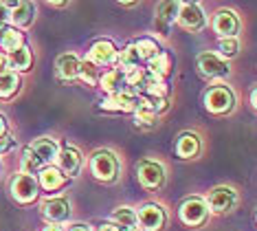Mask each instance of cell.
<instances>
[{
	"label": "cell",
	"instance_id": "1",
	"mask_svg": "<svg viewBox=\"0 0 257 231\" xmlns=\"http://www.w3.org/2000/svg\"><path fill=\"white\" fill-rule=\"evenodd\" d=\"M235 106V95L229 86L224 84H215L211 86L207 93H204V108H207L211 115H229Z\"/></svg>",
	"mask_w": 257,
	"mask_h": 231
},
{
	"label": "cell",
	"instance_id": "2",
	"mask_svg": "<svg viewBox=\"0 0 257 231\" xmlns=\"http://www.w3.org/2000/svg\"><path fill=\"white\" fill-rule=\"evenodd\" d=\"M90 172L97 181L112 183L119 176V161L110 150H97L90 157Z\"/></svg>",
	"mask_w": 257,
	"mask_h": 231
},
{
	"label": "cell",
	"instance_id": "3",
	"mask_svg": "<svg viewBox=\"0 0 257 231\" xmlns=\"http://www.w3.org/2000/svg\"><path fill=\"white\" fill-rule=\"evenodd\" d=\"M178 214H180L183 224H187V227H200L209 216V207L202 198H187L185 203L180 205Z\"/></svg>",
	"mask_w": 257,
	"mask_h": 231
},
{
	"label": "cell",
	"instance_id": "4",
	"mask_svg": "<svg viewBox=\"0 0 257 231\" xmlns=\"http://www.w3.org/2000/svg\"><path fill=\"white\" fill-rule=\"evenodd\" d=\"M137 176L139 183L145 189H159L165 183V168L159 161H141L137 165Z\"/></svg>",
	"mask_w": 257,
	"mask_h": 231
},
{
	"label": "cell",
	"instance_id": "5",
	"mask_svg": "<svg viewBox=\"0 0 257 231\" xmlns=\"http://www.w3.org/2000/svg\"><path fill=\"white\" fill-rule=\"evenodd\" d=\"M40 194V185L36 176H27V174H18L14 181H11V196H14L18 203L27 205L33 203Z\"/></svg>",
	"mask_w": 257,
	"mask_h": 231
},
{
	"label": "cell",
	"instance_id": "6",
	"mask_svg": "<svg viewBox=\"0 0 257 231\" xmlns=\"http://www.w3.org/2000/svg\"><path fill=\"white\" fill-rule=\"evenodd\" d=\"M198 73L207 80H222L231 73V66L213 53H200L198 55Z\"/></svg>",
	"mask_w": 257,
	"mask_h": 231
},
{
	"label": "cell",
	"instance_id": "7",
	"mask_svg": "<svg viewBox=\"0 0 257 231\" xmlns=\"http://www.w3.org/2000/svg\"><path fill=\"white\" fill-rule=\"evenodd\" d=\"M235 205H237V192L233 187L220 185L209 192L207 207H211L215 214H226V211H231Z\"/></svg>",
	"mask_w": 257,
	"mask_h": 231
},
{
	"label": "cell",
	"instance_id": "8",
	"mask_svg": "<svg viewBox=\"0 0 257 231\" xmlns=\"http://www.w3.org/2000/svg\"><path fill=\"white\" fill-rule=\"evenodd\" d=\"M165 220H167L165 209H163L161 205H156V203L143 205L141 209H139V214H137V222H141L143 231H163Z\"/></svg>",
	"mask_w": 257,
	"mask_h": 231
},
{
	"label": "cell",
	"instance_id": "9",
	"mask_svg": "<svg viewBox=\"0 0 257 231\" xmlns=\"http://www.w3.org/2000/svg\"><path fill=\"white\" fill-rule=\"evenodd\" d=\"M178 25L185 29V31H191V33H196V31H200V29L204 27V14H202V9L198 7L196 3H183L180 5V9H178Z\"/></svg>",
	"mask_w": 257,
	"mask_h": 231
},
{
	"label": "cell",
	"instance_id": "10",
	"mask_svg": "<svg viewBox=\"0 0 257 231\" xmlns=\"http://www.w3.org/2000/svg\"><path fill=\"white\" fill-rule=\"evenodd\" d=\"M213 31L222 38H235V33L239 31V18L235 11L231 9H220L218 14L213 16Z\"/></svg>",
	"mask_w": 257,
	"mask_h": 231
},
{
	"label": "cell",
	"instance_id": "11",
	"mask_svg": "<svg viewBox=\"0 0 257 231\" xmlns=\"http://www.w3.org/2000/svg\"><path fill=\"white\" fill-rule=\"evenodd\" d=\"M143 99L139 97V95H132V93H116V95H110V97L106 99V102L101 104L103 110L108 112H134L141 106Z\"/></svg>",
	"mask_w": 257,
	"mask_h": 231
},
{
	"label": "cell",
	"instance_id": "12",
	"mask_svg": "<svg viewBox=\"0 0 257 231\" xmlns=\"http://www.w3.org/2000/svg\"><path fill=\"white\" fill-rule=\"evenodd\" d=\"M55 161H57V170H60L66 179H73V176L79 174L84 159H81L79 150H75V147H64V150L57 154Z\"/></svg>",
	"mask_w": 257,
	"mask_h": 231
},
{
	"label": "cell",
	"instance_id": "13",
	"mask_svg": "<svg viewBox=\"0 0 257 231\" xmlns=\"http://www.w3.org/2000/svg\"><path fill=\"white\" fill-rule=\"evenodd\" d=\"M116 46L110 42V40H99V42L92 44L90 49V55H88V62L95 64V66H108L116 60Z\"/></svg>",
	"mask_w": 257,
	"mask_h": 231
},
{
	"label": "cell",
	"instance_id": "14",
	"mask_svg": "<svg viewBox=\"0 0 257 231\" xmlns=\"http://www.w3.org/2000/svg\"><path fill=\"white\" fill-rule=\"evenodd\" d=\"M68 214H71V205L66 198H49L42 203V216L46 220H51V224L66 220Z\"/></svg>",
	"mask_w": 257,
	"mask_h": 231
},
{
	"label": "cell",
	"instance_id": "15",
	"mask_svg": "<svg viewBox=\"0 0 257 231\" xmlns=\"http://www.w3.org/2000/svg\"><path fill=\"white\" fill-rule=\"evenodd\" d=\"M36 18V7L31 3H16L9 5V20L14 22L11 27H29Z\"/></svg>",
	"mask_w": 257,
	"mask_h": 231
},
{
	"label": "cell",
	"instance_id": "16",
	"mask_svg": "<svg viewBox=\"0 0 257 231\" xmlns=\"http://www.w3.org/2000/svg\"><path fill=\"white\" fill-rule=\"evenodd\" d=\"M20 46H25V33L11 25H0V49L11 53Z\"/></svg>",
	"mask_w": 257,
	"mask_h": 231
},
{
	"label": "cell",
	"instance_id": "17",
	"mask_svg": "<svg viewBox=\"0 0 257 231\" xmlns=\"http://www.w3.org/2000/svg\"><path fill=\"white\" fill-rule=\"evenodd\" d=\"M176 154L180 159H196L200 154V137L196 132H183L176 143Z\"/></svg>",
	"mask_w": 257,
	"mask_h": 231
},
{
	"label": "cell",
	"instance_id": "18",
	"mask_svg": "<svg viewBox=\"0 0 257 231\" xmlns=\"http://www.w3.org/2000/svg\"><path fill=\"white\" fill-rule=\"evenodd\" d=\"M33 152H36V157L40 159L42 163H51L57 159V154H60V147H57V141L51 139V137H42L38 141H33V145H29Z\"/></svg>",
	"mask_w": 257,
	"mask_h": 231
},
{
	"label": "cell",
	"instance_id": "19",
	"mask_svg": "<svg viewBox=\"0 0 257 231\" xmlns=\"http://www.w3.org/2000/svg\"><path fill=\"white\" fill-rule=\"evenodd\" d=\"M99 84H101V88L108 95L123 93L125 91V73L121 68H112V70H108V73H103L99 77Z\"/></svg>",
	"mask_w": 257,
	"mask_h": 231
},
{
	"label": "cell",
	"instance_id": "20",
	"mask_svg": "<svg viewBox=\"0 0 257 231\" xmlns=\"http://www.w3.org/2000/svg\"><path fill=\"white\" fill-rule=\"evenodd\" d=\"M66 176L62 174L57 168H42L40 170V183L38 185H42V189H46V192H57V189H62L64 185H66Z\"/></svg>",
	"mask_w": 257,
	"mask_h": 231
},
{
	"label": "cell",
	"instance_id": "21",
	"mask_svg": "<svg viewBox=\"0 0 257 231\" xmlns=\"http://www.w3.org/2000/svg\"><path fill=\"white\" fill-rule=\"evenodd\" d=\"M5 62H7L9 68H14V73L16 70H29V66H31V62H33L31 49H29V46H20V49L7 53Z\"/></svg>",
	"mask_w": 257,
	"mask_h": 231
},
{
	"label": "cell",
	"instance_id": "22",
	"mask_svg": "<svg viewBox=\"0 0 257 231\" xmlns=\"http://www.w3.org/2000/svg\"><path fill=\"white\" fill-rule=\"evenodd\" d=\"M180 3H161L156 7V25L161 27L163 33H167V27L178 18Z\"/></svg>",
	"mask_w": 257,
	"mask_h": 231
},
{
	"label": "cell",
	"instance_id": "23",
	"mask_svg": "<svg viewBox=\"0 0 257 231\" xmlns=\"http://www.w3.org/2000/svg\"><path fill=\"white\" fill-rule=\"evenodd\" d=\"M77 68H79V60L73 55V53H64V55L57 57V75L64 82H71L77 77Z\"/></svg>",
	"mask_w": 257,
	"mask_h": 231
},
{
	"label": "cell",
	"instance_id": "24",
	"mask_svg": "<svg viewBox=\"0 0 257 231\" xmlns=\"http://www.w3.org/2000/svg\"><path fill=\"white\" fill-rule=\"evenodd\" d=\"M148 70L154 77H159V80H163V77H167L169 73H172V55L165 51H161L159 55L154 57V60L148 62Z\"/></svg>",
	"mask_w": 257,
	"mask_h": 231
},
{
	"label": "cell",
	"instance_id": "25",
	"mask_svg": "<svg viewBox=\"0 0 257 231\" xmlns=\"http://www.w3.org/2000/svg\"><path fill=\"white\" fill-rule=\"evenodd\" d=\"M20 88V77L14 70H0V99H11Z\"/></svg>",
	"mask_w": 257,
	"mask_h": 231
},
{
	"label": "cell",
	"instance_id": "26",
	"mask_svg": "<svg viewBox=\"0 0 257 231\" xmlns=\"http://www.w3.org/2000/svg\"><path fill=\"white\" fill-rule=\"evenodd\" d=\"M156 119H159V115L152 110V106L148 102H141V106L134 110V123L141 128H154Z\"/></svg>",
	"mask_w": 257,
	"mask_h": 231
},
{
	"label": "cell",
	"instance_id": "27",
	"mask_svg": "<svg viewBox=\"0 0 257 231\" xmlns=\"http://www.w3.org/2000/svg\"><path fill=\"white\" fill-rule=\"evenodd\" d=\"M44 168V163L40 161L36 157V152L31 150V147H25V152H22V161H20V174H27V176H33L36 172H40Z\"/></svg>",
	"mask_w": 257,
	"mask_h": 231
},
{
	"label": "cell",
	"instance_id": "28",
	"mask_svg": "<svg viewBox=\"0 0 257 231\" xmlns=\"http://www.w3.org/2000/svg\"><path fill=\"white\" fill-rule=\"evenodd\" d=\"M112 218L121 224L119 229H123V231H132V229H137V224H139L137 222V211L130 209V207H116Z\"/></svg>",
	"mask_w": 257,
	"mask_h": 231
},
{
	"label": "cell",
	"instance_id": "29",
	"mask_svg": "<svg viewBox=\"0 0 257 231\" xmlns=\"http://www.w3.org/2000/svg\"><path fill=\"white\" fill-rule=\"evenodd\" d=\"M134 49H137V53H139V57L141 60H154L156 55L161 53V46L156 44V40H152V38H141V40H137L134 42Z\"/></svg>",
	"mask_w": 257,
	"mask_h": 231
},
{
	"label": "cell",
	"instance_id": "30",
	"mask_svg": "<svg viewBox=\"0 0 257 231\" xmlns=\"http://www.w3.org/2000/svg\"><path fill=\"white\" fill-rule=\"evenodd\" d=\"M116 57H119V68L123 70V73L125 70H132V68H139V62H141V57H139L134 44L125 46V49L121 51V55H116Z\"/></svg>",
	"mask_w": 257,
	"mask_h": 231
},
{
	"label": "cell",
	"instance_id": "31",
	"mask_svg": "<svg viewBox=\"0 0 257 231\" xmlns=\"http://www.w3.org/2000/svg\"><path fill=\"white\" fill-rule=\"evenodd\" d=\"M77 77L84 82L86 86H95L99 82V68L90 62H79V68H77Z\"/></svg>",
	"mask_w": 257,
	"mask_h": 231
},
{
	"label": "cell",
	"instance_id": "32",
	"mask_svg": "<svg viewBox=\"0 0 257 231\" xmlns=\"http://www.w3.org/2000/svg\"><path fill=\"white\" fill-rule=\"evenodd\" d=\"M218 51L224 57H233V55H237V51H239V42L235 38H222L218 42Z\"/></svg>",
	"mask_w": 257,
	"mask_h": 231
},
{
	"label": "cell",
	"instance_id": "33",
	"mask_svg": "<svg viewBox=\"0 0 257 231\" xmlns=\"http://www.w3.org/2000/svg\"><path fill=\"white\" fill-rule=\"evenodd\" d=\"M14 145H16V139H11L9 134H3V137H0V154L9 152Z\"/></svg>",
	"mask_w": 257,
	"mask_h": 231
},
{
	"label": "cell",
	"instance_id": "34",
	"mask_svg": "<svg viewBox=\"0 0 257 231\" xmlns=\"http://www.w3.org/2000/svg\"><path fill=\"white\" fill-rule=\"evenodd\" d=\"M7 20H9V5L0 3V25H7Z\"/></svg>",
	"mask_w": 257,
	"mask_h": 231
},
{
	"label": "cell",
	"instance_id": "35",
	"mask_svg": "<svg viewBox=\"0 0 257 231\" xmlns=\"http://www.w3.org/2000/svg\"><path fill=\"white\" fill-rule=\"evenodd\" d=\"M66 231H90L88 229V224H81V222H75V224H71Z\"/></svg>",
	"mask_w": 257,
	"mask_h": 231
},
{
	"label": "cell",
	"instance_id": "36",
	"mask_svg": "<svg viewBox=\"0 0 257 231\" xmlns=\"http://www.w3.org/2000/svg\"><path fill=\"white\" fill-rule=\"evenodd\" d=\"M97 231H121V229L116 227V224H110V222H106V224H99Z\"/></svg>",
	"mask_w": 257,
	"mask_h": 231
},
{
	"label": "cell",
	"instance_id": "37",
	"mask_svg": "<svg viewBox=\"0 0 257 231\" xmlns=\"http://www.w3.org/2000/svg\"><path fill=\"white\" fill-rule=\"evenodd\" d=\"M3 134H7V121H5V117L0 115V137H3Z\"/></svg>",
	"mask_w": 257,
	"mask_h": 231
},
{
	"label": "cell",
	"instance_id": "38",
	"mask_svg": "<svg viewBox=\"0 0 257 231\" xmlns=\"http://www.w3.org/2000/svg\"><path fill=\"white\" fill-rule=\"evenodd\" d=\"M44 231H62V229L57 227V224H46V227H44Z\"/></svg>",
	"mask_w": 257,
	"mask_h": 231
},
{
	"label": "cell",
	"instance_id": "39",
	"mask_svg": "<svg viewBox=\"0 0 257 231\" xmlns=\"http://www.w3.org/2000/svg\"><path fill=\"white\" fill-rule=\"evenodd\" d=\"M5 64H7V62H5V53H3V51H0V70H3V68H5Z\"/></svg>",
	"mask_w": 257,
	"mask_h": 231
},
{
	"label": "cell",
	"instance_id": "40",
	"mask_svg": "<svg viewBox=\"0 0 257 231\" xmlns=\"http://www.w3.org/2000/svg\"><path fill=\"white\" fill-rule=\"evenodd\" d=\"M121 231H123V229H121ZM132 231H137V229H132Z\"/></svg>",
	"mask_w": 257,
	"mask_h": 231
}]
</instances>
